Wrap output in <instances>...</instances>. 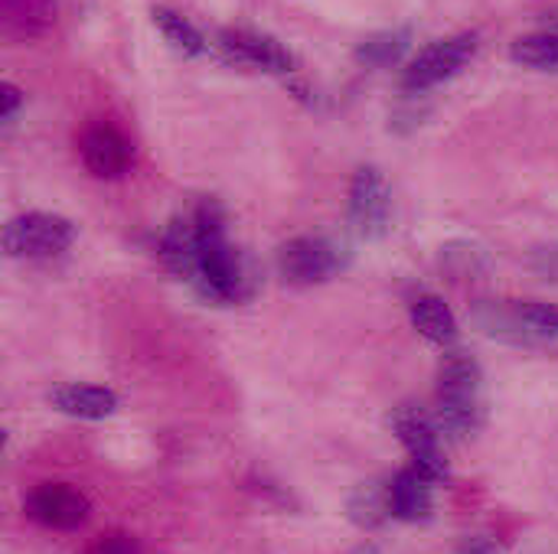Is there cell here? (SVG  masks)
Wrapping results in <instances>:
<instances>
[{
  "label": "cell",
  "mask_w": 558,
  "mask_h": 554,
  "mask_svg": "<svg viewBox=\"0 0 558 554\" xmlns=\"http://www.w3.org/2000/svg\"><path fill=\"white\" fill-rule=\"evenodd\" d=\"M78 153L95 180H121L131 167V140L111 124H92L78 140Z\"/></svg>",
  "instance_id": "cell-11"
},
{
  "label": "cell",
  "mask_w": 558,
  "mask_h": 554,
  "mask_svg": "<svg viewBox=\"0 0 558 554\" xmlns=\"http://www.w3.org/2000/svg\"><path fill=\"white\" fill-rule=\"evenodd\" d=\"M85 554H144V545L131 532H101Z\"/></svg>",
  "instance_id": "cell-22"
},
{
  "label": "cell",
  "mask_w": 558,
  "mask_h": 554,
  "mask_svg": "<svg viewBox=\"0 0 558 554\" xmlns=\"http://www.w3.org/2000/svg\"><path fill=\"white\" fill-rule=\"evenodd\" d=\"M353 264V251L327 235H298L275 255L278 278L291 287H317L340 278Z\"/></svg>",
  "instance_id": "cell-4"
},
{
  "label": "cell",
  "mask_w": 558,
  "mask_h": 554,
  "mask_svg": "<svg viewBox=\"0 0 558 554\" xmlns=\"http://www.w3.org/2000/svg\"><path fill=\"white\" fill-rule=\"evenodd\" d=\"M196 229V251L186 274V284L216 307H235L252 300L255 271L252 261L226 235V209L219 199L206 196L190 209Z\"/></svg>",
  "instance_id": "cell-1"
},
{
  "label": "cell",
  "mask_w": 558,
  "mask_h": 554,
  "mask_svg": "<svg viewBox=\"0 0 558 554\" xmlns=\"http://www.w3.org/2000/svg\"><path fill=\"white\" fill-rule=\"evenodd\" d=\"M216 49L229 65H242V69H255V72H268V75H294L298 72V59L294 52L278 42L268 33H255V29H219L216 36Z\"/></svg>",
  "instance_id": "cell-9"
},
{
  "label": "cell",
  "mask_w": 558,
  "mask_h": 554,
  "mask_svg": "<svg viewBox=\"0 0 558 554\" xmlns=\"http://www.w3.org/2000/svg\"><path fill=\"white\" fill-rule=\"evenodd\" d=\"M409 317H412V327L435 346H445L451 349L458 343V317L454 310L438 297V294H418L412 304H409Z\"/></svg>",
  "instance_id": "cell-14"
},
{
  "label": "cell",
  "mask_w": 558,
  "mask_h": 554,
  "mask_svg": "<svg viewBox=\"0 0 558 554\" xmlns=\"http://www.w3.org/2000/svg\"><path fill=\"white\" fill-rule=\"evenodd\" d=\"M484 372L474 356L451 349L438 369V424L451 438H474L484 428Z\"/></svg>",
  "instance_id": "cell-3"
},
{
  "label": "cell",
  "mask_w": 558,
  "mask_h": 554,
  "mask_svg": "<svg viewBox=\"0 0 558 554\" xmlns=\"http://www.w3.org/2000/svg\"><path fill=\"white\" fill-rule=\"evenodd\" d=\"M543 29H546V33H556L558 36V7L556 10H549V13H543Z\"/></svg>",
  "instance_id": "cell-27"
},
{
  "label": "cell",
  "mask_w": 558,
  "mask_h": 554,
  "mask_svg": "<svg viewBox=\"0 0 558 554\" xmlns=\"http://www.w3.org/2000/svg\"><path fill=\"white\" fill-rule=\"evenodd\" d=\"M78 238L72 219L56 212H20L3 225V251L20 261H46L69 251Z\"/></svg>",
  "instance_id": "cell-6"
},
{
  "label": "cell",
  "mask_w": 558,
  "mask_h": 554,
  "mask_svg": "<svg viewBox=\"0 0 558 554\" xmlns=\"http://www.w3.org/2000/svg\"><path fill=\"white\" fill-rule=\"evenodd\" d=\"M428 118V104H425V95H405L396 108H392V114H389V131H396V134H412V131H418V124Z\"/></svg>",
  "instance_id": "cell-21"
},
{
  "label": "cell",
  "mask_w": 558,
  "mask_h": 554,
  "mask_svg": "<svg viewBox=\"0 0 558 554\" xmlns=\"http://www.w3.org/2000/svg\"><path fill=\"white\" fill-rule=\"evenodd\" d=\"M26 519L52 532H75L92 519V503L69 483H39L23 500Z\"/></svg>",
  "instance_id": "cell-10"
},
{
  "label": "cell",
  "mask_w": 558,
  "mask_h": 554,
  "mask_svg": "<svg viewBox=\"0 0 558 554\" xmlns=\"http://www.w3.org/2000/svg\"><path fill=\"white\" fill-rule=\"evenodd\" d=\"M412 39H415L412 26H389V29L369 33L366 39H360L353 49V59L363 69H392L409 56Z\"/></svg>",
  "instance_id": "cell-15"
},
{
  "label": "cell",
  "mask_w": 558,
  "mask_h": 554,
  "mask_svg": "<svg viewBox=\"0 0 558 554\" xmlns=\"http://www.w3.org/2000/svg\"><path fill=\"white\" fill-rule=\"evenodd\" d=\"M389 428L399 438V444L405 447V454L412 457V467L428 480V483H448L451 467L445 457V444H441V424L438 418H432L428 411H422L418 405H399L389 415Z\"/></svg>",
  "instance_id": "cell-7"
},
{
  "label": "cell",
  "mask_w": 558,
  "mask_h": 554,
  "mask_svg": "<svg viewBox=\"0 0 558 554\" xmlns=\"http://www.w3.org/2000/svg\"><path fill=\"white\" fill-rule=\"evenodd\" d=\"M432 487L415 467H405L392 477L389 483V500H392V519L409 522V526H425L435 516V496Z\"/></svg>",
  "instance_id": "cell-12"
},
{
  "label": "cell",
  "mask_w": 558,
  "mask_h": 554,
  "mask_svg": "<svg viewBox=\"0 0 558 554\" xmlns=\"http://www.w3.org/2000/svg\"><path fill=\"white\" fill-rule=\"evenodd\" d=\"M484 336L517 349H558V304L546 300H477L471 310Z\"/></svg>",
  "instance_id": "cell-2"
},
{
  "label": "cell",
  "mask_w": 558,
  "mask_h": 554,
  "mask_svg": "<svg viewBox=\"0 0 558 554\" xmlns=\"http://www.w3.org/2000/svg\"><path fill=\"white\" fill-rule=\"evenodd\" d=\"M49 405L78 421H105L118 411V395L105 385H82L65 382L49 392Z\"/></svg>",
  "instance_id": "cell-13"
},
{
  "label": "cell",
  "mask_w": 558,
  "mask_h": 554,
  "mask_svg": "<svg viewBox=\"0 0 558 554\" xmlns=\"http://www.w3.org/2000/svg\"><path fill=\"white\" fill-rule=\"evenodd\" d=\"M347 516L353 526H360L363 532H376L392 519V500H389V483L369 480L360 483L350 500H347Z\"/></svg>",
  "instance_id": "cell-17"
},
{
  "label": "cell",
  "mask_w": 558,
  "mask_h": 554,
  "mask_svg": "<svg viewBox=\"0 0 558 554\" xmlns=\"http://www.w3.org/2000/svg\"><path fill=\"white\" fill-rule=\"evenodd\" d=\"M458 554H500V542L494 535H464L458 542Z\"/></svg>",
  "instance_id": "cell-25"
},
{
  "label": "cell",
  "mask_w": 558,
  "mask_h": 554,
  "mask_svg": "<svg viewBox=\"0 0 558 554\" xmlns=\"http://www.w3.org/2000/svg\"><path fill=\"white\" fill-rule=\"evenodd\" d=\"M477 52H481L477 33H454L445 39H435L415 59H409V65L402 69V91L405 95H428L432 88L461 75L474 62Z\"/></svg>",
  "instance_id": "cell-5"
},
{
  "label": "cell",
  "mask_w": 558,
  "mask_h": 554,
  "mask_svg": "<svg viewBox=\"0 0 558 554\" xmlns=\"http://www.w3.org/2000/svg\"><path fill=\"white\" fill-rule=\"evenodd\" d=\"M441 268L454 281H477L490 271V255L474 242H448L441 248Z\"/></svg>",
  "instance_id": "cell-20"
},
{
  "label": "cell",
  "mask_w": 558,
  "mask_h": 554,
  "mask_svg": "<svg viewBox=\"0 0 558 554\" xmlns=\"http://www.w3.org/2000/svg\"><path fill=\"white\" fill-rule=\"evenodd\" d=\"M3 29L16 39L46 36L56 23V0H3Z\"/></svg>",
  "instance_id": "cell-16"
},
{
  "label": "cell",
  "mask_w": 558,
  "mask_h": 554,
  "mask_svg": "<svg viewBox=\"0 0 558 554\" xmlns=\"http://www.w3.org/2000/svg\"><path fill=\"white\" fill-rule=\"evenodd\" d=\"M252 490H255L258 496H265L268 503H278V506H291V493H284V490H281L278 483H271V480H265V477H262V480H255V487H252Z\"/></svg>",
  "instance_id": "cell-26"
},
{
  "label": "cell",
  "mask_w": 558,
  "mask_h": 554,
  "mask_svg": "<svg viewBox=\"0 0 558 554\" xmlns=\"http://www.w3.org/2000/svg\"><path fill=\"white\" fill-rule=\"evenodd\" d=\"M150 16H154V26L163 33V39H167L180 56L196 59V56H206V52H209L206 36H203L183 13H177V10H170V7H154Z\"/></svg>",
  "instance_id": "cell-18"
},
{
  "label": "cell",
  "mask_w": 558,
  "mask_h": 554,
  "mask_svg": "<svg viewBox=\"0 0 558 554\" xmlns=\"http://www.w3.org/2000/svg\"><path fill=\"white\" fill-rule=\"evenodd\" d=\"M510 59L520 62L523 69H536V72L558 75V36L556 33H546V29L530 33V36H520L510 46Z\"/></svg>",
  "instance_id": "cell-19"
},
{
  "label": "cell",
  "mask_w": 558,
  "mask_h": 554,
  "mask_svg": "<svg viewBox=\"0 0 558 554\" xmlns=\"http://www.w3.org/2000/svg\"><path fill=\"white\" fill-rule=\"evenodd\" d=\"M23 104H26L23 91H20L16 85L3 82V85H0V121H3V127H10V124L16 121V114H20Z\"/></svg>",
  "instance_id": "cell-24"
},
{
  "label": "cell",
  "mask_w": 558,
  "mask_h": 554,
  "mask_svg": "<svg viewBox=\"0 0 558 554\" xmlns=\"http://www.w3.org/2000/svg\"><path fill=\"white\" fill-rule=\"evenodd\" d=\"M347 222L356 238L379 242L389 235L392 225V189L379 167L366 163L350 180V199H347Z\"/></svg>",
  "instance_id": "cell-8"
},
{
  "label": "cell",
  "mask_w": 558,
  "mask_h": 554,
  "mask_svg": "<svg viewBox=\"0 0 558 554\" xmlns=\"http://www.w3.org/2000/svg\"><path fill=\"white\" fill-rule=\"evenodd\" d=\"M530 271L546 281V284H556L558 287V242H549V245H536L526 258Z\"/></svg>",
  "instance_id": "cell-23"
}]
</instances>
